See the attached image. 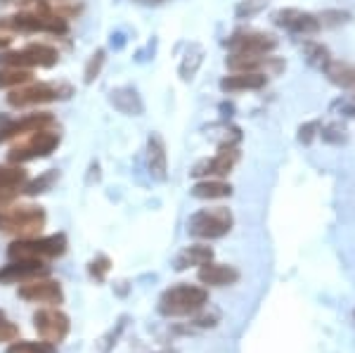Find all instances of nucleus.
<instances>
[{"instance_id":"15","label":"nucleus","mask_w":355,"mask_h":353,"mask_svg":"<svg viewBox=\"0 0 355 353\" xmlns=\"http://www.w3.org/2000/svg\"><path fill=\"white\" fill-rule=\"evenodd\" d=\"M272 21L291 33H299V36H311V33H318L320 28H322L320 26L318 15L306 12V10H296V8L277 10V12L272 15Z\"/></svg>"},{"instance_id":"35","label":"nucleus","mask_w":355,"mask_h":353,"mask_svg":"<svg viewBox=\"0 0 355 353\" xmlns=\"http://www.w3.org/2000/svg\"><path fill=\"white\" fill-rule=\"evenodd\" d=\"M218 320H220L218 313H216V311L206 313V306L202 311L194 313V325H197V327H216V325H218Z\"/></svg>"},{"instance_id":"23","label":"nucleus","mask_w":355,"mask_h":353,"mask_svg":"<svg viewBox=\"0 0 355 353\" xmlns=\"http://www.w3.org/2000/svg\"><path fill=\"white\" fill-rule=\"evenodd\" d=\"M33 81L31 69L21 67H0V90H15L19 85H26Z\"/></svg>"},{"instance_id":"29","label":"nucleus","mask_w":355,"mask_h":353,"mask_svg":"<svg viewBox=\"0 0 355 353\" xmlns=\"http://www.w3.org/2000/svg\"><path fill=\"white\" fill-rule=\"evenodd\" d=\"M110 270H112V261H110V256H105V254H97L88 264V273L95 282H105Z\"/></svg>"},{"instance_id":"1","label":"nucleus","mask_w":355,"mask_h":353,"mask_svg":"<svg viewBox=\"0 0 355 353\" xmlns=\"http://www.w3.org/2000/svg\"><path fill=\"white\" fill-rule=\"evenodd\" d=\"M48 223V214L38 204H3L0 207V232L12 235L17 240L36 237Z\"/></svg>"},{"instance_id":"36","label":"nucleus","mask_w":355,"mask_h":353,"mask_svg":"<svg viewBox=\"0 0 355 353\" xmlns=\"http://www.w3.org/2000/svg\"><path fill=\"white\" fill-rule=\"evenodd\" d=\"M318 133H320V123L318 121H308V123H303V126L299 128V140L303 142V145H308V142H313V138Z\"/></svg>"},{"instance_id":"34","label":"nucleus","mask_w":355,"mask_h":353,"mask_svg":"<svg viewBox=\"0 0 355 353\" xmlns=\"http://www.w3.org/2000/svg\"><path fill=\"white\" fill-rule=\"evenodd\" d=\"M17 339H19V325L8 318H0V344H12Z\"/></svg>"},{"instance_id":"38","label":"nucleus","mask_w":355,"mask_h":353,"mask_svg":"<svg viewBox=\"0 0 355 353\" xmlns=\"http://www.w3.org/2000/svg\"><path fill=\"white\" fill-rule=\"evenodd\" d=\"M10 43H12V38H10V33H3V31H0V50L10 48Z\"/></svg>"},{"instance_id":"8","label":"nucleus","mask_w":355,"mask_h":353,"mask_svg":"<svg viewBox=\"0 0 355 353\" xmlns=\"http://www.w3.org/2000/svg\"><path fill=\"white\" fill-rule=\"evenodd\" d=\"M69 88L64 85H55V83H26L19 88L10 90L8 95V105L15 110H26V107H38L45 102H55L60 98H67Z\"/></svg>"},{"instance_id":"27","label":"nucleus","mask_w":355,"mask_h":353,"mask_svg":"<svg viewBox=\"0 0 355 353\" xmlns=\"http://www.w3.org/2000/svg\"><path fill=\"white\" fill-rule=\"evenodd\" d=\"M3 8H15L17 12H50V5L45 0H0Z\"/></svg>"},{"instance_id":"20","label":"nucleus","mask_w":355,"mask_h":353,"mask_svg":"<svg viewBox=\"0 0 355 353\" xmlns=\"http://www.w3.org/2000/svg\"><path fill=\"white\" fill-rule=\"evenodd\" d=\"M112 105L116 107L121 114H128V117H137V114H142V110H145V105H142L137 90L130 88V85H123V88L112 90Z\"/></svg>"},{"instance_id":"13","label":"nucleus","mask_w":355,"mask_h":353,"mask_svg":"<svg viewBox=\"0 0 355 353\" xmlns=\"http://www.w3.org/2000/svg\"><path fill=\"white\" fill-rule=\"evenodd\" d=\"M239 162V150L237 145H225L218 150V155L211 159H202L190 173L194 178H225L227 173L234 169V164Z\"/></svg>"},{"instance_id":"10","label":"nucleus","mask_w":355,"mask_h":353,"mask_svg":"<svg viewBox=\"0 0 355 353\" xmlns=\"http://www.w3.org/2000/svg\"><path fill=\"white\" fill-rule=\"evenodd\" d=\"M53 126H55V117L50 112L26 114V117H21V119H5V121L0 123V145L26 138V135L36 133V130L53 128Z\"/></svg>"},{"instance_id":"11","label":"nucleus","mask_w":355,"mask_h":353,"mask_svg":"<svg viewBox=\"0 0 355 353\" xmlns=\"http://www.w3.org/2000/svg\"><path fill=\"white\" fill-rule=\"evenodd\" d=\"M230 53H246V55H270L277 48V38L272 33L256 31V28H242L234 31L225 41Z\"/></svg>"},{"instance_id":"16","label":"nucleus","mask_w":355,"mask_h":353,"mask_svg":"<svg viewBox=\"0 0 355 353\" xmlns=\"http://www.w3.org/2000/svg\"><path fill=\"white\" fill-rule=\"evenodd\" d=\"M239 280V270L234 266L227 264H209L199 266V282L206 284V287H227V284H234Z\"/></svg>"},{"instance_id":"14","label":"nucleus","mask_w":355,"mask_h":353,"mask_svg":"<svg viewBox=\"0 0 355 353\" xmlns=\"http://www.w3.org/2000/svg\"><path fill=\"white\" fill-rule=\"evenodd\" d=\"M48 266L45 261L38 259H10L8 266L0 268V284H17V282H28L36 277L48 275Z\"/></svg>"},{"instance_id":"22","label":"nucleus","mask_w":355,"mask_h":353,"mask_svg":"<svg viewBox=\"0 0 355 353\" xmlns=\"http://www.w3.org/2000/svg\"><path fill=\"white\" fill-rule=\"evenodd\" d=\"M324 74H327V78L334 85L355 90V64H351V62L331 60L329 64L324 67Z\"/></svg>"},{"instance_id":"7","label":"nucleus","mask_w":355,"mask_h":353,"mask_svg":"<svg viewBox=\"0 0 355 353\" xmlns=\"http://www.w3.org/2000/svg\"><path fill=\"white\" fill-rule=\"evenodd\" d=\"M60 53L53 45L45 43H28L19 50H8V53L0 55V67H21V69H50L57 64Z\"/></svg>"},{"instance_id":"42","label":"nucleus","mask_w":355,"mask_h":353,"mask_svg":"<svg viewBox=\"0 0 355 353\" xmlns=\"http://www.w3.org/2000/svg\"><path fill=\"white\" fill-rule=\"evenodd\" d=\"M353 320H355V313H353Z\"/></svg>"},{"instance_id":"25","label":"nucleus","mask_w":355,"mask_h":353,"mask_svg":"<svg viewBox=\"0 0 355 353\" xmlns=\"http://www.w3.org/2000/svg\"><path fill=\"white\" fill-rule=\"evenodd\" d=\"M303 57H306L308 62H311L313 67H318V69H324V67L331 62L329 57V50L324 48L322 43H315V41H306L303 43Z\"/></svg>"},{"instance_id":"3","label":"nucleus","mask_w":355,"mask_h":353,"mask_svg":"<svg viewBox=\"0 0 355 353\" xmlns=\"http://www.w3.org/2000/svg\"><path fill=\"white\" fill-rule=\"evenodd\" d=\"M0 31L3 33H50V36H64L69 31V21L64 17L50 12H17L10 17H0Z\"/></svg>"},{"instance_id":"32","label":"nucleus","mask_w":355,"mask_h":353,"mask_svg":"<svg viewBox=\"0 0 355 353\" xmlns=\"http://www.w3.org/2000/svg\"><path fill=\"white\" fill-rule=\"evenodd\" d=\"M320 19V26H339V24H346L351 19L348 12H341V10H324L322 15H318Z\"/></svg>"},{"instance_id":"24","label":"nucleus","mask_w":355,"mask_h":353,"mask_svg":"<svg viewBox=\"0 0 355 353\" xmlns=\"http://www.w3.org/2000/svg\"><path fill=\"white\" fill-rule=\"evenodd\" d=\"M26 180L28 175L21 166H15V164L0 166V190H19L26 185Z\"/></svg>"},{"instance_id":"39","label":"nucleus","mask_w":355,"mask_h":353,"mask_svg":"<svg viewBox=\"0 0 355 353\" xmlns=\"http://www.w3.org/2000/svg\"><path fill=\"white\" fill-rule=\"evenodd\" d=\"M45 3H48V0H45ZM57 3H60V5H62V3H71V0H57Z\"/></svg>"},{"instance_id":"30","label":"nucleus","mask_w":355,"mask_h":353,"mask_svg":"<svg viewBox=\"0 0 355 353\" xmlns=\"http://www.w3.org/2000/svg\"><path fill=\"white\" fill-rule=\"evenodd\" d=\"M105 60H107V53L105 50H95L93 57L88 60V64H85V71H83V81L85 83H93L97 76H100L102 67H105Z\"/></svg>"},{"instance_id":"18","label":"nucleus","mask_w":355,"mask_h":353,"mask_svg":"<svg viewBox=\"0 0 355 353\" xmlns=\"http://www.w3.org/2000/svg\"><path fill=\"white\" fill-rule=\"evenodd\" d=\"M147 166H150L152 178L166 180V175H168V159H166V145L162 135H150V140H147Z\"/></svg>"},{"instance_id":"9","label":"nucleus","mask_w":355,"mask_h":353,"mask_svg":"<svg viewBox=\"0 0 355 353\" xmlns=\"http://www.w3.org/2000/svg\"><path fill=\"white\" fill-rule=\"evenodd\" d=\"M33 327H36L38 337L50 341V344H62L69 332H71V320L67 313H62L57 306H48L33 313Z\"/></svg>"},{"instance_id":"41","label":"nucleus","mask_w":355,"mask_h":353,"mask_svg":"<svg viewBox=\"0 0 355 353\" xmlns=\"http://www.w3.org/2000/svg\"><path fill=\"white\" fill-rule=\"evenodd\" d=\"M0 318H5V313H3V311H0Z\"/></svg>"},{"instance_id":"17","label":"nucleus","mask_w":355,"mask_h":353,"mask_svg":"<svg viewBox=\"0 0 355 353\" xmlns=\"http://www.w3.org/2000/svg\"><path fill=\"white\" fill-rule=\"evenodd\" d=\"M268 76L259 71H230L220 78V88L225 93H244V90H261Z\"/></svg>"},{"instance_id":"21","label":"nucleus","mask_w":355,"mask_h":353,"mask_svg":"<svg viewBox=\"0 0 355 353\" xmlns=\"http://www.w3.org/2000/svg\"><path fill=\"white\" fill-rule=\"evenodd\" d=\"M232 195V185L220 178H202L192 185V197L197 199H223Z\"/></svg>"},{"instance_id":"37","label":"nucleus","mask_w":355,"mask_h":353,"mask_svg":"<svg viewBox=\"0 0 355 353\" xmlns=\"http://www.w3.org/2000/svg\"><path fill=\"white\" fill-rule=\"evenodd\" d=\"M19 195V190H0V207L8 202H12V199Z\"/></svg>"},{"instance_id":"28","label":"nucleus","mask_w":355,"mask_h":353,"mask_svg":"<svg viewBox=\"0 0 355 353\" xmlns=\"http://www.w3.org/2000/svg\"><path fill=\"white\" fill-rule=\"evenodd\" d=\"M125 322H128V318H125V316H123V318H119L116 327H112L110 332L105 334V337H100V339L95 341V353H110V351H112V346L116 344V339L121 337Z\"/></svg>"},{"instance_id":"33","label":"nucleus","mask_w":355,"mask_h":353,"mask_svg":"<svg viewBox=\"0 0 355 353\" xmlns=\"http://www.w3.org/2000/svg\"><path fill=\"white\" fill-rule=\"evenodd\" d=\"M320 135H322L327 142H334V145H339V142H346V128H343V123H329V126L320 128Z\"/></svg>"},{"instance_id":"5","label":"nucleus","mask_w":355,"mask_h":353,"mask_svg":"<svg viewBox=\"0 0 355 353\" xmlns=\"http://www.w3.org/2000/svg\"><path fill=\"white\" fill-rule=\"evenodd\" d=\"M60 142L62 138L55 130V126L36 130V133L26 135V138H19V142L10 150L8 162L15 164V166H21V164L33 162V159H45L60 147Z\"/></svg>"},{"instance_id":"31","label":"nucleus","mask_w":355,"mask_h":353,"mask_svg":"<svg viewBox=\"0 0 355 353\" xmlns=\"http://www.w3.org/2000/svg\"><path fill=\"white\" fill-rule=\"evenodd\" d=\"M55 178H57V171H50V173L41 175V178L33 180V183L24 185V192H26V195H41V192L50 190V185L55 183Z\"/></svg>"},{"instance_id":"2","label":"nucleus","mask_w":355,"mask_h":353,"mask_svg":"<svg viewBox=\"0 0 355 353\" xmlns=\"http://www.w3.org/2000/svg\"><path fill=\"white\" fill-rule=\"evenodd\" d=\"M204 306H209V292H206V287H199V284H190V282H178L159 297L157 309L166 318H185V316H194Z\"/></svg>"},{"instance_id":"40","label":"nucleus","mask_w":355,"mask_h":353,"mask_svg":"<svg viewBox=\"0 0 355 353\" xmlns=\"http://www.w3.org/2000/svg\"><path fill=\"white\" fill-rule=\"evenodd\" d=\"M157 353H178V351H157Z\"/></svg>"},{"instance_id":"26","label":"nucleus","mask_w":355,"mask_h":353,"mask_svg":"<svg viewBox=\"0 0 355 353\" xmlns=\"http://www.w3.org/2000/svg\"><path fill=\"white\" fill-rule=\"evenodd\" d=\"M57 346L50 341H26V339H17L8 346V353H55Z\"/></svg>"},{"instance_id":"6","label":"nucleus","mask_w":355,"mask_h":353,"mask_svg":"<svg viewBox=\"0 0 355 353\" xmlns=\"http://www.w3.org/2000/svg\"><path fill=\"white\" fill-rule=\"evenodd\" d=\"M69 242L67 235L57 232V235H36V237H24V240H15L8 247V259H57L67 252Z\"/></svg>"},{"instance_id":"4","label":"nucleus","mask_w":355,"mask_h":353,"mask_svg":"<svg viewBox=\"0 0 355 353\" xmlns=\"http://www.w3.org/2000/svg\"><path fill=\"white\" fill-rule=\"evenodd\" d=\"M234 218L232 212L225 207L202 209V212L192 214L187 221V232L194 240H220L232 230Z\"/></svg>"},{"instance_id":"12","label":"nucleus","mask_w":355,"mask_h":353,"mask_svg":"<svg viewBox=\"0 0 355 353\" xmlns=\"http://www.w3.org/2000/svg\"><path fill=\"white\" fill-rule=\"evenodd\" d=\"M17 294H19V299L28 301V304H45V306L64 304V289H62V284L48 275L21 282Z\"/></svg>"},{"instance_id":"19","label":"nucleus","mask_w":355,"mask_h":353,"mask_svg":"<svg viewBox=\"0 0 355 353\" xmlns=\"http://www.w3.org/2000/svg\"><path fill=\"white\" fill-rule=\"evenodd\" d=\"M214 261V249L206 244H190L175 256V270H187L192 266H204Z\"/></svg>"}]
</instances>
